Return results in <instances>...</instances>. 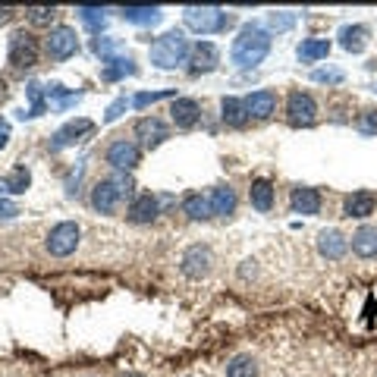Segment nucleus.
Segmentation results:
<instances>
[{
  "mask_svg": "<svg viewBox=\"0 0 377 377\" xmlns=\"http://www.w3.org/2000/svg\"><path fill=\"white\" fill-rule=\"evenodd\" d=\"M268 54H270V32L261 28L258 22L242 26V32L236 35L233 48H230V60L239 69H255L258 63H264Z\"/></svg>",
  "mask_w": 377,
  "mask_h": 377,
  "instance_id": "f257e3e1",
  "label": "nucleus"
},
{
  "mask_svg": "<svg viewBox=\"0 0 377 377\" xmlns=\"http://www.w3.org/2000/svg\"><path fill=\"white\" fill-rule=\"evenodd\" d=\"M192 54L189 50V42L183 38V32H164L160 38H154V44H151V63L158 69H176L185 63V57Z\"/></svg>",
  "mask_w": 377,
  "mask_h": 377,
  "instance_id": "f03ea898",
  "label": "nucleus"
},
{
  "mask_svg": "<svg viewBox=\"0 0 377 377\" xmlns=\"http://www.w3.org/2000/svg\"><path fill=\"white\" fill-rule=\"evenodd\" d=\"M126 195H132V179L123 176V173H113V176L101 179V183L91 189V208L101 214H113Z\"/></svg>",
  "mask_w": 377,
  "mask_h": 377,
  "instance_id": "7ed1b4c3",
  "label": "nucleus"
},
{
  "mask_svg": "<svg viewBox=\"0 0 377 377\" xmlns=\"http://www.w3.org/2000/svg\"><path fill=\"white\" fill-rule=\"evenodd\" d=\"M185 26L199 35H211V32H223L230 26V16L220 7H185L183 10Z\"/></svg>",
  "mask_w": 377,
  "mask_h": 377,
  "instance_id": "20e7f679",
  "label": "nucleus"
},
{
  "mask_svg": "<svg viewBox=\"0 0 377 377\" xmlns=\"http://www.w3.org/2000/svg\"><path fill=\"white\" fill-rule=\"evenodd\" d=\"M10 63H13L16 69H28L38 63V38H35L32 32H26V28H16L13 35H10Z\"/></svg>",
  "mask_w": 377,
  "mask_h": 377,
  "instance_id": "39448f33",
  "label": "nucleus"
},
{
  "mask_svg": "<svg viewBox=\"0 0 377 377\" xmlns=\"http://www.w3.org/2000/svg\"><path fill=\"white\" fill-rule=\"evenodd\" d=\"M79 223H73V220H63V223H57L54 230L48 233V252L57 255V258H66V255L75 252V246H79Z\"/></svg>",
  "mask_w": 377,
  "mask_h": 377,
  "instance_id": "423d86ee",
  "label": "nucleus"
},
{
  "mask_svg": "<svg viewBox=\"0 0 377 377\" xmlns=\"http://www.w3.org/2000/svg\"><path fill=\"white\" fill-rule=\"evenodd\" d=\"M44 48H48L50 60H66V57H73L75 50H79V38H75V28H69V26L50 28V35H48V42H44Z\"/></svg>",
  "mask_w": 377,
  "mask_h": 377,
  "instance_id": "0eeeda50",
  "label": "nucleus"
},
{
  "mask_svg": "<svg viewBox=\"0 0 377 377\" xmlns=\"http://www.w3.org/2000/svg\"><path fill=\"white\" fill-rule=\"evenodd\" d=\"M286 113H289V123L293 126H311L318 117V104H315V98L305 95V91H289Z\"/></svg>",
  "mask_w": 377,
  "mask_h": 377,
  "instance_id": "6e6552de",
  "label": "nucleus"
},
{
  "mask_svg": "<svg viewBox=\"0 0 377 377\" xmlns=\"http://www.w3.org/2000/svg\"><path fill=\"white\" fill-rule=\"evenodd\" d=\"M104 158H107V164L113 167V170H132V167H138V160H142V151H138V145L129 142V138H117V142H110Z\"/></svg>",
  "mask_w": 377,
  "mask_h": 377,
  "instance_id": "1a4fd4ad",
  "label": "nucleus"
},
{
  "mask_svg": "<svg viewBox=\"0 0 377 377\" xmlns=\"http://www.w3.org/2000/svg\"><path fill=\"white\" fill-rule=\"evenodd\" d=\"M179 268H183L185 277H192V280L205 277L208 270H211V248H208V246L185 248V252H183V261H179Z\"/></svg>",
  "mask_w": 377,
  "mask_h": 377,
  "instance_id": "9d476101",
  "label": "nucleus"
},
{
  "mask_svg": "<svg viewBox=\"0 0 377 377\" xmlns=\"http://www.w3.org/2000/svg\"><path fill=\"white\" fill-rule=\"evenodd\" d=\"M170 117H173V123H176V129H192L201 117V107L195 98H173Z\"/></svg>",
  "mask_w": 377,
  "mask_h": 377,
  "instance_id": "9b49d317",
  "label": "nucleus"
},
{
  "mask_svg": "<svg viewBox=\"0 0 377 377\" xmlns=\"http://www.w3.org/2000/svg\"><path fill=\"white\" fill-rule=\"evenodd\" d=\"M91 129H95L91 120H73V123L60 126V129L54 132V138H50V151H60V148H66V145H75L85 132H91Z\"/></svg>",
  "mask_w": 377,
  "mask_h": 377,
  "instance_id": "f8f14e48",
  "label": "nucleus"
},
{
  "mask_svg": "<svg viewBox=\"0 0 377 377\" xmlns=\"http://www.w3.org/2000/svg\"><path fill=\"white\" fill-rule=\"evenodd\" d=\"M136 136L142 138L145 148H158V145L164 142L170 132H167V123H164V120H158V117H142V120L136 123Z\"/></svg>",
  "mask_w": 377,
  "mask_h": 377,
  "instance_id": "ddd939ff",
  "label": "nucleus"
},
{
  "mask_svg": "<svg viewBox=\"0 0 377 377\" xmlns=\"http://www.w3.org/2000/svg\"><path fill=\"white\" fill-rule=\"evenodd\" d=\"M246 101V110H248V117L255 120H268L270 113L277 110V95L268 89H261V91H252L248 98H242Z\"/></svg>",
  "mask_w": 377,
  "mask_h": 377,
  "instance_id": "4468645a",
  "label": "nucleus"
},
{
  "mask_svg": "<svg viewBox=\"0 0 377 377\" xmlns=\"http://www.w3.org/2000/svg\"><path fill=\"white\" fill-rule=\"evenodd\" d=\"M129 220L132 223H151V220L160 214V205H158V199L151 192H142V195H136L132 199V205H129Z\"/></svg>",
  "mask_w": 377,
  "mask_h": 377,
  "instance_id": "2eb2a0df",
  "label": "nucleus"
},
{
  "mask_svg": "<svg viewBox=\"0 0 377 377\" xmlns=\"http://www.w3.org/2000/svg\"><path fill=\"white\" fill-rule=\"evenodd\" d=\"M189 60H192V66H189L192 73H211L220 60V50H217V44H211V42H199L192 48V54H189Z\"/></svg>",
  "mask_w": 377,
  "mask_h": 377,
  "instance_id": "dca6fc26",
  "label": "nucleus"
},
{
  "mask_svg": "<svg viewBox=\"0 0 377 377\" xmlns=\"http://www.w3.org/2000/svg\"><path fill=\"white\" fill-rule=\"evenodd\" d=\"M318 248H321L324 258L340 261L346 255V248H349V242H346V236L340 233V230H324V233L318 236Z\"/></svg>",
  "mask_w": 377,
  "mask_h": 377,
  "instance_id": "f3484780",
  "label": "nucleus"
},
{
  "mask_svg": "<svg viewBox=\"0 0 377 377\" xmlns=\"http://www.w3.org/2000/svg\"><path fill=\"white\" fill-rule=\"evenodd\" d=\"M374 205H377V199H374V192H368V189H362V192H352L349 199L343 201V214L346 217H368V214H374Z\"/></svg>",
  "mask_w": 377,
  "mask_h": 377,
  "instance_id": "a211bd4d",
  "label": "nucleus"
},
{
  "mask_svg": "<svg viewBox=\"0 0 377 377\" xmlns=\"http://www.w3.org/2000/svg\"><path fill=\"white\" fill-rule=\"evenodd\" d=\"M352 252L358 258H377V226H358L352 233Z\"/></svg>",
  "mask_w": 377,
  "mask_h": 377,
  "instance_id": "6ab92c4d",
  "label": "nucleus"
},
{
  "mask_svg": "<svg viewBox=\"0 0 377 377\" xmlns=\"http://www.w3.org/2000/svg\"><path fill=\"white\" fill-rule=\"evenodd\" d=\"M136 73V66H132L129 57H104L101 60V75L104 82H117V79H123V75H132Z\"/></svg>",
  "mask_w": 377,
  "mask_h": 377,
  "instance_id": "aec40b11",
  "label": "nucleus"
},
{
  "mask_svg": "<svg viewBox=\"0 0 377 377\" xmlns=\"http://www.w3.org/2000/svg\"><path fill=\"white\" fill-rule=\"evenodd\" d=\"M293 211L295 214H318L321 211V195H318V189H309V185H299L293 192Z\"/></svg>",
  "mask_w": 377,
  "mask_h": 377,
  "instance_id": "412c9836",
  "label": "nucleus"
},
{
  "mask_svg": "<svg viewBox=\"0 0 377 377\" xmlns=\"http://www.w3.org/2000/svg\"><path fill=\"white\" fill-rule=\"evenodd\" d=\"M208 201H211V214H217V217H226V214L236 211V192L230 185H217V189L208 195Z\"/></svg>",
  "mask_w": 377,
  "mask_h": 377,
  "instance_id": "4be33fe9",
  "label": "nucleus"
},
{
  "mask_svg": "<svg viewBox=\"0 0 377 377\" xmlns=\"http://www.w3.org/2000/svg\"><path fill=\"white\" fill-rule=\"evenodd\" d=\"M248 199H252V208L255 211H270L274 208V185L268 183V179H255L252 189H248Z\"/></svg>",
  "mask_w": 377,
  "mask_h": 377,
  "instance_id": "5701e85b",
  "label": "nucleus"
},
{
  "mask_svg": "<svg viewBox=\"0 0 377 377\" xmlns=\"http://www.w3.org/2000/svg\"><path fill=\"white\" fill-rule=\"evenodd\" d=\"M340 44H343L349 54H362L365 44H368V28L365 26H343L340 28Z\"/></svg>",
  "mask_w": 377,
  "mask_h": 377,
  "instance_id": "b1692460",
  "label": "nucleus"
},
{
  "mask_svg": "<svg viewBox=\"0 0 377 377\" xmlns=\"http://www.w3.org/2000/svg\"><path fill=\"white\" fill-rule=\"evenodd\" d=\"M220 110H223V123L236 126V129L248 123L246 101H239V98H223V104H220Z\"/></svg>",
  "mask_w": 377,
  "mask_h": 377,
  "instance_id": "393cba45",
  "label": "nucleus"
},
{
  "mask_svg": "<svg viewBox=\"0 0 377 377\" xmlns=\"http://www.w3.org/2000/svg\"><path fill=\"white\" fill-rule=\"evenodd\" d=\"M299 60L302 63H315V60H324V57L330 54V42L327 38H309V42H302L299 44Z\"/></svg>",
  "mask_w": 377,
  "mask_h": 377,
  "instance_id": "a878e982",
  "label": "nucleus"
},
{
  "mask_svg": "<svg viewBox=\"0 0 377 377\" xmlns=\"http://www.w3.org/2000/svg\"><path fill=\"white\" fill-rule=\"evenodd\" d=\"M183 211L189 214L192 220H208V217H214L211 214V201H208V195H185V201H183Z\"/></svg>",
  "mask_w": 377,
  "mask_h": 377,
  "instance_id": "bb28decb",
  "label": "nucleus"
},
{
  "mask_svg": "<svg viewBox=\"0 0 377 377\" xmlns=\"http://www.w3.org/2000/svg\"><path fill=\"white\" fill-rule=\"evenodd\" d=\"M123 19L136 22V26H154V22H160V10L158 7H123Z\"/></svg>",
  "mask_w": 377,
  "mask_h": 377,
  "instance_id": "cd10ccee",
  "label": "nucleus"
},
{
  "mask_svg": "<svg viewBox=\"0 0 377 377\" xmlns=\"http://www.w3.org/2000/svg\"><path fill=\"white\" fill-rule=\"evenodd\" d=\"M226 377H258V365L252 356H236L226 365Z\"/></svg>",
  "mask_w": 377,
  "mask_h": 377,
  "instance_id": "c85d7f7f",
  "label": "nucleus"
},
{
  "mask_svg": "<svg viewBox=\"0 0 377 377\" xmlns=\"http://www.w3.org/2000/svg\"><path fill=\"white\" fill-rule=\"evenodd\" d=\"M26 95H28V101H32V107H28L26 117H42L44 107H48V104H44V85L28 82L26 85ZM26 117H22V120H26Z\"/></svg>",
  "mask_w": 377,
  "mask_h": 377,
  "instance_id": "c756f323",
  "label": "nucleus"
},
{
  "mask_svg": "<svg viewBox=\"0 0 377 377\" xmlns=\"http://www.w3.org/2000/svg\"><path fill=\"white\" fill-rule=\"evenodd\" d=\"M28 183H32V176H28V170H26V167H16V170L7 176V192L22 195V192H26V189H28Z\"/></svg>",
  "mask_w": 377,
  "mask_h": 377,
  "instance_id": "7c9ffc66",
  "label": "nucleus"
},
{
  "mask_svg": "<svg viewBox=\"0 0 377 377\" xmlns=\"http://www.w3.org/2000/svg\"><path fill=\"white\" fill-rule=\"evenodd\" d=\"M79 19L91 28V32H101L104 28V10H95V7H79Z\"/></svg>",
  "mask_w": 377,
  "mask_h": 377,
  "instance_id": "2f4dec72",
  "label": "nucleus"
},
{
  "mask_svg": "<svg viewBox=\"0 0 377 377\" xmlns=\"http://www.w3.org/2000/svg\"><path fill=\"white\" fill-rule=\"evenodd\" d=\"M268 26L274 28V32H289V28L295 26V13H289V10H280V13H270V16H268Z\"/></svg>",
  "mask_w": 377,
  "mask_h": 377,
  "instance_id": "473e14b6",
  "label": "nucleus"
},
{
  "mask_svg": "<svg viewBox=\"0 0 377 377\" xmlns=\"http://www.w3.org/2000/svg\"><path fill=\"white\" fill-rule=\"evenodd\" d=\"M48 98H57V101H54L57 110H66V107H73V104L79 101V95H69V91H63V85H50Z\"/></svg>",
  "mask_w": 377,
  "mask_h": 377,
  "instance_id": "72a5a7b5",
  "label": "nucleus"
},
{
  "mask_svg": "<svg viewBox=\"0 0 377 377\" xmlns=\"http://www.w3.org/2000/svg\"><path fill=\"white\" fill-rule=\"evenodd\" d=\"M54 19H57V10H48V7L28 10V22H32V26H50Z\"/></svg>",
  "mask_w": 377,
  "mask_h": 377,
  "instance_id": "f704fd0d",
  "label": "nucleus"
},
{
  "mask_svg": "<svg viewBox=\"0 0 377 377\" xmlns=\"http://www.w3.org/2000/svg\"><path fill=\"white\" fill-rule=\"evenodd\" d=\"M173 91H142V95H136L132 98V104H136V107H148V104H154V101H164V98H170Z\"/></svg>",
  "mask_w": 377,
  "mask_h": 377,
  "instance_id": "c9c22d12",
  "label": "nucleus"
},
{
  "mask_svg": "<svg viewBox=\"0 0 377 377\" xmlns=\"http://www.w3.org/2000/svg\"><path fill=\"white\" fill-rule=\"evenodd\" d=\"M311 79H315V82L336 85V82H343V73H340V69H315V73H311Z\"/></svg>",
  "mask_w": 377,
  "mask_h": 377,
  "instance_id": "e433bc0d",
  "label": "nucleus"
},
{
  "mask_svg": "<svg viewBox=\"0 0 377 377\" xmlns=\"http://www.w3.org/2000/svg\"><path fill=\"white\" fill-rule=\"evenodd\" d=\"M129 104H132V101H126V98H117V101H113V104H110V107H107V113H104V120H107V123H113V120H120V117H123V110L129 107Z\"/></svg>",
  "mask_w": 377,
  "mask_h": 377,
  "instance_id": "4c0bfd02",
  "label": "nucleus"
},
{
  "mask_svg": "<svg viewBox=\"0 0 377 377\" xmlns=\"http://www.w3.org/2000/svg\"><path fill=\"white\" fill-rule=\"evenodd\" d=\"M16 214H19V208L13 201H0V217H16Z\"/></svg>",
  "mask_w": 377,
  "mask_h": 377,
  "instance_id": "58836bf2",
  "label": "nucleus"
},
{
  "mask_svg": "<svg viewBox=\"0 0 377 377\" xmlns=\"http://www.w3.org/2000/svg\"><path fill=\"white\" fill-rule=\"evenodd\" d=\"M362 129L365 132H377V117H374V113H368V117L362 120Z\"/></svg>",
  "mask_w": 377,
  "mask_h": 377,
  "instance_id": "ea45409f",
  "label": "nucleus"
},
{
  "mask_svg": "<svg viewBox=\"0 0 377 377\" xmlns=\"http://www.w3.org/2000/svg\"><path fill=\"white\" fill-rule=\"evenodd\" d=\"M7 138H10V123L7 120H0V148L7 145Z\"/></svg>",
  "mask_w": 377,
  "mask_h": 377,
  "instance_id": "a19ab883",
  "label": "nucleus"
},
{
  "mask_svg": "<svg viewBox=\"0 0 377 377\" xmlns=\"http://www.w3.org/2000/svg\"><path fill=\"white\" fill-rule=\"evenodd\" d=\"M10 16H13V10H0V22H7Z\"/></svg>",
  "mask_w": 377,
  "mask_h": 377,
  "instance_id": "79ce46f5",
  "label": "nucleus"
},
{
  "mask_svg": "<svg viewBox=\"0 0 377 377\" xmlns=\"http://www.w3.org/2000/svg\"><path fill=\"white\" fill-rule=\"evenodd\" d=\"M123 377H145V374H136V371H129V374H123Z\"/></svg>",
  "mask_w": 377,
  "mask_h": 377,
  "instance_id": "37998d69",
  "label": "nucleus"
}]
</instances>
